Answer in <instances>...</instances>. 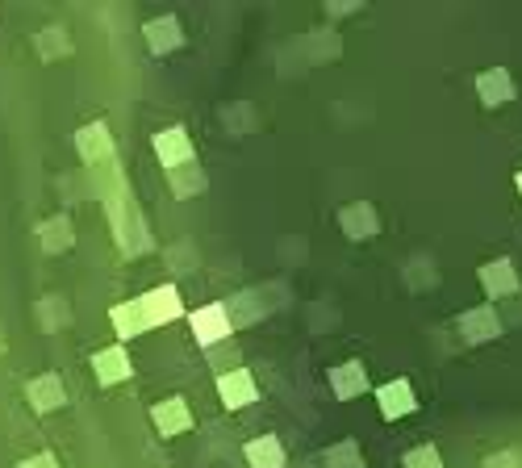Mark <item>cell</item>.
<instances>
[{
    "mask_svg": "<svg viewBox=\"0 0 522 468\" xmlns=\"http://www.w3.org/2000/svg\"><path fill=\"white\" fill-rule=\"evenodd\" d=\"M372 397H376V410H381L385 423H401V418H410L418 410V393L406 377H393L385 385H376Z\"/></svg>",
    "mask_w": 522,
    "mask_h": 468,
    "instance_id": "cell-1",
    "label": "cell"
},
{
    "mask_svg": "<svg viewBox=\"0 0 522 468\" xmlns=\"http://www.w3.org/2000/svg\"><path fill=\"white\" fill-rule=\"evenodd\" d=\"M188 326H193V339H197L205 351H213L218 343H226V339L234 335V326H230V318H226L222 301H209V306L193 310V314H188Z\"/></svg>",
    "mask_w": 522,
    "mask_h": 468,
    "instance_id": "cell-2",
    "label": "cell"
},
{
    "mask_svg": "<svg viewBox=\"0 0 522 468\" xmlns=\"http://www.w3.org/2000/svg\"><path fill=\"white\" fill-rule=\"evenodd\" d=\"M456 331L468 347H485L493 339H502V314H497V306H472L456 318Z\"/></svg>",
    "mask_w": 522,
    "mask_h": 468,
    "instance_id": "cell-3",
    "label": "cell"
},
{
    "mask_svg": "<svg viewBox=\"0 0 522 468\" xmlns=\"http://www.w3.org/2000/svg\"><path fill=\"white\" fill-rule=\"evenodd\" d=\"M477 280H481V293L489 297V306L493 301H502V297H514L522 289V276H518L510 255H502V260H485L477 268Z\"/></svg>",
    "mask_w": 522,
    "mask_h": 468,
    "instance_id": "cell-4",
    "label": "cell"
},
{
    "mask_svg": "<svg viewBox=\"0 0 522 468\" xmlns=\"http://www.w3.org/2000/svg\"><path fill=\"white\" fill-rule=\"evenodd\" d=\"M134 306H138L142 326H163V322H176V318L184 314V301H180L176 285H159V289H151V293H142Z\"/></svg>",
    "mask_w": 522,
    "mask_h": 468,
    "instance_id": "cell-5",
    "label": "cell"
},
{
    "mask_svg": "<svg viewBox=\"0 0 522 468\" xmlns=\"http://www.w3.org/2000/svg\"><path fill=\"white\" fill-rule=\"evenodd\" d=\"M339 230H343V239H351V243H368V239L381 234V214H376L372 201H347L339 209Z\"/></svg>",
    "mask_w": 522,
    "mask_h": 468,
    "instance_id": "cell-6",
    "label": "cell"
},
{
    "mask_svg": "<svg viewBox=\"0 0 522 468\" xmlns=\"http://www.w3.org/2000/svg\"><path fill=\"white\" fill-rule=\"evenodd\" d=\"M326 389L335 402H355V397H364L372 385H368V368L364 360H343L326 372Z\"/></svg>",
    "mask_w": 522,
    "mask_h": 468,
    "instance_id": "cell-7",
    "label": "cell"
},
{
    "mask_svg": "<svg viewBox=\"0 0 522 468\" xmlns=\"http://www.w3.org/2000/svg\"><path fill=\"white\" fill-rule=\"evenodd\" d=\"M155 155H159V163H163L168 172L188 168V163H197V147H193V138H188L184 126L159 130V134H155Z\"/></svg>",
    "mask_w": 522,
    "mask_h": 468,
    "instance_id": "cell-8",
    "label": "cell"
},
{
    "mask_svg": "<svg viewBox=\"0 0 522 468\" xmlns=\"http://www.w3.org/2000/svg\"><path fill=\"white\" fill-rule=\"evenodd\" d=\"M218 397L226 410H247L259 402V381L251 377V368H230L218 377Z\"/></svg>",
    "mask_w": 522,
    "mask_h": 468,
    "instance_id": "cell-9",
    "label": "cell"
},
{
    "mask_svg": "<svg viewBox=\"0 0 522 468\" xmlns=\"http://www.w3.org/2000/svg\"><path fill=\"white\" fill-rule=\"evenodd\" d=\"M514 97H518V84L506 67H485V72H477V101L485 109H506Z\"/></svg>",
    "mask_w": 522,
    "mask_h": 468,
    "instance_id": "cell-10",
    "label": "cell"
},
{
    "mask_svg": "<svg viewBox=\"0 0 522 468\" xmlns=\"http://www.w3.org/2000/svg\"><path fill=\"white\" fill-rule=\"evenodd\" d=\"M151 423L159 435H184V431H193L197 427V418H193V406L184 402V397H163V402L151 410Z\"/></svg>",
    "mask_w": 522,
    "mask_h": 468,
    "instance_id": "cell-11",
    "label": "cell"
},
{
    "mask_svg": "<svg viewBox=\"0 0 522 468\" xmlns=\"http://www.w3.org/2000/svg\"><path fill=\"white\" fill-rule=\"evenodd\" d=\"M92 372H97L101 385H117V381H130L134 377V364L126 356V347H105L92 356Z\"/></svg>",
    "mask_w": 522,
    "mask_h": 468,
    "instance_id": "cell-12",
    "label": "cell"
},
{
    "mask_svg": "<svg viewBox=\"0 0 522 468\" xmlns=\"http://www.w3.org/2000/svg\"><path fill=\"white\" fill-rule=\"evenodd\" d=\"M243 460H247V468H284L289 464V452H284L280 435H259V439H247Z\"/></svg>",
    "mask_w": 522,
    "mask_h": 468,
    "instance_id": "cell-13",
    "label": "cell"
},
{
    "mask_svg": "<svg viewBox=\"0 0 522 468\" xmlns=\"http://www.w3.org/2000/svg\"><path fill=\"white\" fill-rule=\"evenodd\" d=\"M226 306V318H230V326L239 331V326H251V322H259L268 314V306H264V297H259V289H243V293H234L230 301H222Z\"/></svg>",
    "mask_w": 522,
    "mask_h": 468,
    "instance_id": "cell-14",
    "label": "cell"
},
{
    "mask_svg": "<svg viewBox=\"0 0 522 468\" xmlns=\"http://www.w3.org/2000/svg\"><path fill=\"white\" fill-rule=\"evenodd\" d=\"M147 46L155 55H172V51H180L184 46V30H180V21L176 17H159V21H147Z\"/></svg>",
    "mask_w": 522,
    "mask_h": 468,
    "instance_id": "cell-15",
    "label": "cell"
},
{
    "mask_svg": "<svg viewBox=\"0 0 522 468\" xmlns=\"http://www.w3.org/2000/svg\"><path fill=\"white\" fill-rule=\"evenodd\" d=\"M322 468H368L360 439H339L322 452Z\"/></svg>",
    "mask_w": 522,
    "mask_h": 468,
    "instance_id": "cell-16",
    "label": "cell"
},
{
    "mask_svg": "<svg viewBox=\"0 0 522 468\" xmlns=\"http://www.w3.org/2000/svg\"><path fill=\"white\" fill-rule=\"evenodd\" d=\"M80 151H84V159H88V163H101V159L113 151V138H109L105 122H97V126H84V130H80Z\"/></svg>",
    "mask_w": 522,
    "mask_h": 468,
    "instance_id": "cell-17",
    "label": "cell"
},
{
    "mask_svg": "<svg viewBox=\"0 0 522 468\" xmlns=\"http://www.w3.org/2000/svg\"><path fill=\"white\" fill-rule=\"evenodd\" d=\"M168 176H172V193H176V197H197V193L209 189V180H205V172L197 168V163H188V168H176V172H168Z\"/></svg>",
    "mask_w": 522,
    "mask_h": 468,
    "instance_id": "cell-18",
    "label": "cell"
},
{
    "mask_svg": "<svg viewBox=\"0 0 522 468\" xmlns=\"http://www.w3.org/2000/svg\"><path fill=\"white\" fill-rule=\"evenodd\" d=\"M30 397H34V410H38V414H46V410H59L67 393H63L59 377H42V381H34V385H30Z\"/></svg>",
    "mask_w": 522,
    "mask_h": 468,
    "instance_id": "cell-19",
    "label": "cell"
},
{
    "mask_svg": "<svg viewBox=\"0 0 522 468\" xmlns=\"http://www.w3.org/2000/svg\"><path fill=\"white\" fill-rule=\"evenodd\" d=\"M109 318H113V331L122 335V339H134L138 331H147V326H142V318H138V306H134V301H126V306H117Z\"/></svg>",
    "mask_w": 522,
    "mask_h": 468,
    "instance_id": "cell-20",
    "label": "cell"
},
{
    "mask_svg": "<svg viewBox=\"0 0 522 468\" xmlns=\"http://www.w3.org/2000/svg\"><path fill=\"white\" fill-rule=\"evenodd\" d=\"M401 468H443V456L435 443H418V448H410L406 456H401Z\"/></svg>",
    "mask_w": 522,
    "mask_h": 468,
    "instance_id": "cell-21",
    "label": "cell"
},
{
    "mask_svg": "<svg viewBox=\"0 0 522 468\" xmlns=\"http://www.w3.org/2000/svg\"><path fill=\"white\" fill-rule=\"evenodd\" d=\"M481 468H522V456L506 448V452H493V456H485V460H481Z\"/></svg>",
    "mask_w": 522,
    "mask_h": 468,
    "instance_id": "cell-22",
    "label": "cell"
},
{
    "mask_svg": "<svg viewBox=\"0 0 522 468\" xmlns=\"http://www.w3.org/2000/svg\"><path fill=\"white\" fill-rule=\"evenodd\" d=\"M360 9H364L360 0H330V5H326L330 17H347V13H360Z\"/></svg>",
    "mask_w": 522,
    "mask_h": 468,
    "instance_id": "cell-23",
    "label": "cell"
},
{
    "mask_svg": "<svg viewBox=\"0 0 522 468\" xmlns=\"http://www.w3.org/2000/svg\"><path fill=\"white\" fill-rule=\"evenodd\" d=\"M21 468H59V464H55V456H34L30 464H21Z\"/></svg>",
    "mask_w": 522,
    "mask_h": 468,
    "instance_id": "cell-24",
    "label": "cell"
},
{
    "mask_svg": "<svg viewBox=\"0 0 522 468\" xmlns=\"http://www.w3.org/2000/svg\"><path fill=\"white\" fill-rule=\"evenodd\" d=\"M514 189H518V197H522V172H518V176H514Z\"/></svg>",
    "mask_w": 522,
    "mask_h": 468,
    "instance_id": "cell-25",
    "label": "cell"
}]
</instances>
